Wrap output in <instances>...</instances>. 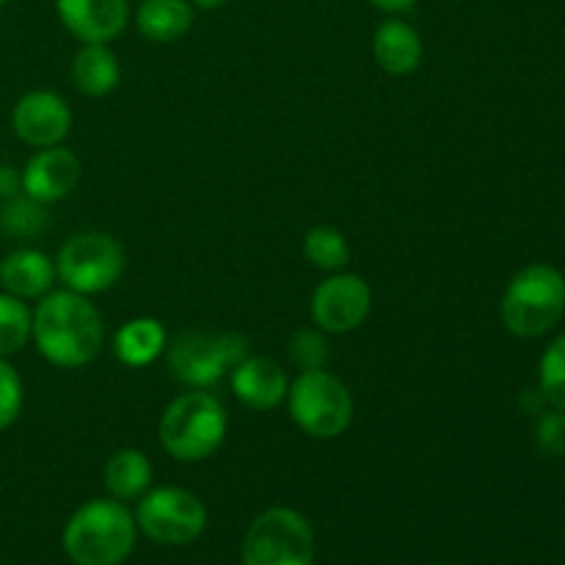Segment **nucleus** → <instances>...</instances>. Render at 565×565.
Listing matches in <instances>:
<instances>
[{"label":"nucleus","instance_id":"aec40b11","mask_svg":"<svg viewBox=\"0 0 565 565\" xmlns=\"http://www.w3.org/2000/svg\"><path fill=\"white\" fill-rule=\"evenodd\" d=\"M136 28L149 42H177L193 28V3L191 0H141L136 11Z\"/></svg>","mask_w":565,"mask_h":565},{"label":"nucleus","instance_id":"6e6552de","mask_svg":"<svg viewBox=\"0 0 565 565\" xmlns=\"http://www.w3.org/2000/svg\"><path fill=\"white\" fill-rule=\"evenodd\" d=\"M241 557L243 565H312V524L292 508H268L248 524Z\"/></svg>","mask_w":565,"mask_h":565},{"label":"nucleus","instance_id":"6ab92c4d","mask_svg":"<svg viewBox=\"0 0 565 565\" xmlns=\"http://www.w3.org/2000/svg\"><path fill=\"white\" fill-rule=\"evenodd\" d=\"M121 81V66L108 44H83L72 61V83L86 97H108Z\"/></svg>","mask_w":565,"mask_h":565},{"label":"nucleus","instance_id":"4be33fe9","mask_svg":"<svg viewBox=\"0 0 565 565\" xmlns=\"http://www.w3.org/2000/svg\"><path fill=\"white\" fill-rule=\"evenodd\" d=\"M33 312L22 298L0 290V359L20 353L31 342Z\"/></svg>","mask_w":565,"mask_h":565},{"label":"nucleus","instance_id":"423d86ee","mask_svg":"<svg viewBox=\"0 0 565 565\" xmlns=\"http://www.w3.org/2000/svg\"><path fill=\"white\" fill-rule=\"evenodd\" d=\"M287 408L312 439H337L353 423V395L329 370H301L287 390Z\"/></svg>","mask_w":565,"mask_h":565},{"label":"nucleus","instance_id":"f8f14e48","mask_svg":"<svg viewBox=\"0 0 565 565\" xmlns=\"http://www.w3.org/2000/svg\"><path fill=\"white\" fill-rule=\"evenodd\" d=\"M81 160L72 149H64L61 143L36 149V154H31L25 169L20 171V191L33 202H61L75 191V185L81 182Z\"/></svg>","mask_w":565,"mask_h":565},{"label":"nucleus","instance_id":"39448f33","mask_svg":"<svg viewBox=\"0 0 565 565\" xmlns=\"http://www.w3.org/2000/svg\"><path fill=\"white\" fill-rule=\"evenodd\" d=\"M248 353L252 345L235 331L188 329L166 345L171 375L188 390H210L224 381Z\"/></svg>","mask_w":565,"mask_h":565},{"label":"nucleus","instance_id":"393cba45","mask_svg":"<svg viewBox=\"0 0 565 565\" xmlns=\"http://www.w3.org/2000/svg\"><path fill=\"white\" fill-rule=\"evenodd\" d=\"M25 403V390H22V379L9 359H0V430L11 428L17 423Z\"/></svg>","mask_w":565,"mask_h":565},{"label":"nucleus","instance_id":"1a4fd4ad","mask_svg":"<svg viewBox=\"0 0 565 565\" xmlns=\"http://www.w3.org/2000/svg\"><path fill=\"white\" fill-rule=\"evenodd\" d=\"M136 524L149 541L163 546H188L207 527V508L193 491L177 486L149 489L138 500Z\"/></svg>","mask_w":565,"mask_h":565},{"label":"nucleus","instance_id":"4468645a","mask_svg":"<svg viewBox=\"0 0 565 565\" xmlns=\"http://www.w3.org/2000/svg\"><path fill=\"white\" fill-rule=\"evenodd\" d=\"M230 384L237 401L252 412H274L287 401L290 390V379L274 359L252 353L232 370Z\"/></svg>","mask_w":565,"mask_h":565},{"label":"nucleus","instance_id":"c756f323","mask_svg":"<svg viewBox=\"0 0 565 565\" xmlns=\"http://www.w3.org/2000/svg\"><path fill=\"white\" fill-rule=\"evenodd\" d=\"M370 3H373L375 9L386 11V14H401V11L412 9L417 0H370Z\"/></svg>","mask_w":565,"mask_h":565},{"label":"nucleus","instance_id":"412c9836","mask_svg":"<svg viewBox=\"0 0 565 565\" xmlns=\"http://www.w3.org/2000/svg\"><path fill=\"white\" fill-rule=\"evenodd\" d=\"M303 257L320 270H329L337 274L348 265L351 259V246H348L345 235H342L337 226H312V230L303 235Z\"/></svg>","mask_w":565,"mask_h":565},{"label":"nucleus","instance_id":"7ed1b4c3","mask_svg":"<svg viewBox=\"0 0 565 565\" xmlns=\"http://www.w3.org/2000/svg\"><path fill=\"white\" fill-rule=\"evenodd\" d=\"M230 430L224 403L204 390H191L163 408L158 436L174 461L199 463L221 450Z\"/></svg>","mask_w":565,"mask_h":565},{"label":"nucleus","instance_id":"2f4dec72","mask_svg":"<svg viewBox=\"0 0 565 565\" xmlns=\"http://www.w3.org/2000/svg\"><path fill=\"white\" fill-rule=\"evenodd\" d=\"M6 3H9V0H0V9H3V6H6Z\"/></svg>","mask_w":565,"mask_h":565},{"label":"nucleus","instance_id":"7c9ffc66","mask_svg":"<svg viewBox=\"0 0 565 565\" xmlns=\"http://www.w3.org/2000/svg\"><path fill=\"white\" fill-rule=\"evenodd\" d=\"M191 3L202 11H215V9H224L230 0H191Z\"/></svg>","mask_w":565,"mask_h":565},{"label":"nucleus","instance_id":"473e14b6","mask_svg":"<svg viewBox=\"0 0 565 565\" xmlns=\"http://www.w3.org/2000/svg\"><path fill=\"white\" fill-rule=\"evenodd\" d=\"M445 565H450V563H445Z\"/></svg>","mask_w":565,"mask_h":565},{"label":"nucleus","instance_id":"bb28decb","mask_svg":"<svg viewBox=\"0 0 565 565\" xmlns=\"http://www.w3.org/2000/svg\"><path fill=\"white\" fill-rule=\"evenodd\" d=\"M290 359L301 370L323 367L329 359V342L323 340L320 331H298L290 340Z\"/></svg>","mask_w":565,"mask_h":565},{"label":"nucleus","instance_id":"f3484780","mask_svg":"<svg viewBox=\"0 0 565 565\" xmlns=\"http://www.w3.org/2000/svg\"><path fill=\"white\" fill-rule=\"evenodd\" d=\"M169 345V331L158 318H132L114 334V353L125 367L141 370L158 362Z\"/></svg>","mask_w":565,"mask_h":565},{"label":"nucleus","instance_id":"cd10ccee","mask_svg":"<svg viewBox=\"0 0 565 565\" xmlns=\"http://www.w3.org/2000/svg\"><path fill=\"white\" fill-rule=\"evenodd\" d=\"M546 406H550V403H546V397H544V392L541 390H527L522 395V408L527 414H541V412H546Z\"/></svg>","mask_w":565,"mask_h":565},{"label":"nucleus","instance_id":"9d476101","mask_svg":"<svg viewBox=\"0 0 565 565\" xmlns=\"http://www.w3.org/2000/svg\"><path fill=\"white\" fill-rule=\"evenodd\" d=\"M370 309H373V290L362 276L351 270H337L329 279L320 281L309 303L315 326L323 334L356 331L367 320Z\"/></svg>","mask_w":565,"mask_h":565},{"label":"nucleus","instance_id":"0eeeda50","mask_svg":"<svg viewBox=\"0 0 565 565\" xmlns=\"http://www.w3.org/2000/svg\"><path fill=\"white\" fill-rule=\"evenodd\" d=\"M125 248L108 232H77L55 257V274L61 285L81 296H97L110 290L125 274Z\"/></svg>","mask_w":565,"mask_h":565},{"label":"nucleus","instance_id":"b1692460","mask_svg":"<svg viewBox=\"0 0 565 565\" xmlns=\"http://www.w3.org/2000/svg\"><path fill=\"white\" fill-rule=\"evenodd\" d=\"M47 204L33 202L22 193V199L9 202V207L0 213V230L11 232L17 237H31L36 232H42L47 226Z\"/></svg>","mask_w":565,"mask_h":565},{"label":"nucleus","instance_id":"5701e85b","mask_svg":"<svg viewBox=\"0 0 565 565\" xmlns=\"http://www.w3.org/2000/svg\"><path fill=\"white\" fill-rule=\"evenodd\" d=\"M539 390L552 408L565 412V334L557 337L541 356Z\"/></svg>","mask_w":565,"mask_h":565},{"label":"nucleus","instance_id":"c85d7f7f","mask_svg":"<svg viewBox=\"0 0 565 565\" xmlns=\"http://www.w3.org/2000/svg\"><path fill=\"white\" fill-rule=\"evenodd\" d=\"M17 191H20V174L14 169H9V166H3L0 169V193L3 196H14Z\"/></svg>","mask_w":565,"mask_h":565},{"label":"nucleus","instance_id":"f03ea898","mask_svg":"<svg viewBox=\"0 0 565 565\" xmlns=\"http://www.w3.org/2000/svg\"><path fill=\"white\" fill-rule=\"evenodd\" d=\"M138 524L125 502L92 500L66 522L61 544L75 565H121L136 550Z\"/></svg>","mask_w":565,"mask_h":565},{"label":"nucleus","instance_id":"a878e982","mask_svg":"<svg viewBox=\"0 0 565 565\" xmlns=\"http://www.w3.org/2000/svg\"><path fill=\"white\" fill-rule=\"evenodd\" d=\"M535 447L546 458L565 456V412H561V408L539 414V423H535Z\"/></svg>","mask_w":565,"mask_h":565},{"label":"nucleus","instance_id":"ddd939ff","mask_svg":"<svg viewBox=\"0 0 565 565\" xmlns=\"http://www.w3.org/2000/svg\"><path fill=\"white\" fill-rule=\"evenodd\" d=\"M58 20L83 44H108L130 20L127 0H55Z\"/></svg>","mask_w":565,"mask_h":565},{"label":"nucleus","instance_id":"f257e3e1","mask_svg":"<svg viewBox=\"0 0 565 565\" xmlns=\"http://www.w3.org/2000/svg\"><path fill=\"white\" fill-rule=\"evenodd\" d=\"M31 342L44 362L75 370L94 362L103 351L105 326L88 296L72 290H50L33 309Z\"/></svg>","mask_w":565,"mask_h":565},{"label":"nucleus","instance_id":"2eb2a0df","mask_svg":"<svg viewBox=\"0 0 565 565\" xmlns=\"http://www.w3.org/2000/svg\"><path fill=\"white\" fill-rule=\"evenodd\" d=\"M55 259L39 248H14L0 259V290L22 301H39L53 290Z\"/></svg>","mask_w":565,"mask_h":565},{"label":"nucleus","instance_id":"dca6fc26","mask_svg":"<svg viewBox=\"0 0 565 565\" xmlns=\"http://www.w3.org/2000/svg\"><path fill=\"white\" fill-rule=\"evenodd\" d=\"M373 55L375 64L386 72V75H412L419 64H423V39H419L417 28L408 25L406 20H390L381 22L373 33Z\"/></svg>","mask_w":565,"mask_h":565},{"label":"nucleus","instance_id":"a211bd4d","mask_svg":"<svg viewBox=\"0 0 565 565\" xmlns=\"http://www.w3.org/2000/svg\"><path fill=\"white\" fill-rule=\"evenodd\" d=\"M152 461L136 447H121L105 461L103 483L108 494L119 502L141 500L152 489Z\"/></svg>","mask_w":565,"mask_h":565},{"label":"nucleus","instance_id":"9b49d317","mask_svg":"<svg viewBox=\"0 0 565 565\" xmlns=\"http://www.w3.org/2000/svg\"><path fill=\"white\" fill-rule=\"evenodd\" d=\"M11 130L31 149L58 147L72 130V110L61 94L36 88L17 99L11 110Z\"/></svg>","mask_w":565,"mask_h":565},{"label":"nucleus","instance_id":"20e7f679","mask_svg":"<svg viewBox=\"0 0 565 565\" xmlns=\"http://www.w3.org/2000/svg\"><path fill=\"white\" fill-rule=\"evenodd\" d=\"M565 312V279L557 268L544 263L527 265L508 281L502 292V326L513 337L535 340L555 329Z\"/></svg>","mask_w":565,"mask_h":565}]
</instances>
